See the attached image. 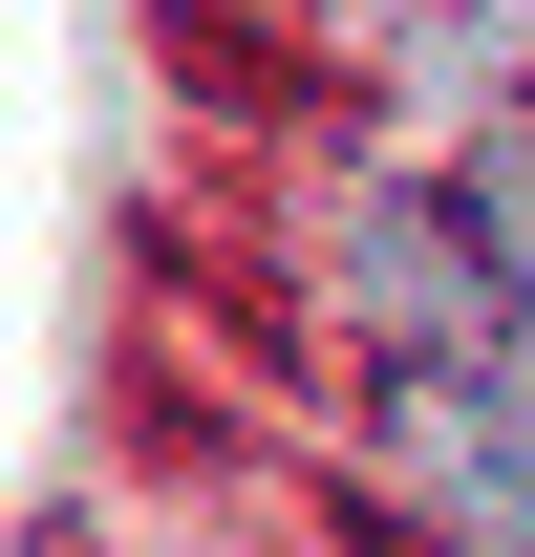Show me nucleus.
Here are the masks:
<instances>
[{"label":"nucleus","mask_w":535,"mask_h":557,"mask_svg":"<svg viewBox=\"0 0 535 557\" xmlns=\"http://www.w3.org/2000/svg\"><path fill=\"white\" fill-rule=\"evenodd\" d=\"M386 450H407V493H428L471 557H535V408H514V386L407 364V386H386Z\"/></svg>","instance_id":"obj_1"},{"label":"nucleus","mask_w":535,"mask_h":557,"mask_svg":"<svg viewBox=\"0 0 535 557\" xmlns=\"http://www.w3.org/2000/svg\"><path fill=\"white\" fill-rule=\"evenodd\" d=\"M471 258H493V236H471V214H343V278H364V322H407V364H471V322H493V300H471Z\"/></svg>","instance_id":"obj_2"},{"label":"nucleus","mask_w":535,"mask_h":557,"mask_svg":"<svg viewBox=\"0 0 535 557\" xmlns=\"http://www.w3.org/2000/svg\"><path fill=\"white\" fill-rule=\"evenodd\" d=\"M471 236H493V300H514V344H535V129H493V150H471Z\"/></svg>","instance_id":"obj_3"},{"label":"nucleus","mask_w":535,"mask_h":557,"mask_svg":"<svg viewBox=\"0 0 535 557\" xmlns=\"http://www.w3.org/2000/svg\"><path fill=\"white\" fill-rule=\"evenodd\" d=\"M493 44H514V65H535V0H493Z\"/></svg>","instance_id":"obj_4"}]
</instances>
